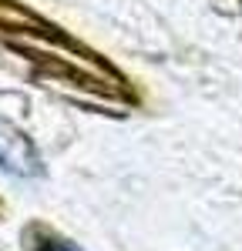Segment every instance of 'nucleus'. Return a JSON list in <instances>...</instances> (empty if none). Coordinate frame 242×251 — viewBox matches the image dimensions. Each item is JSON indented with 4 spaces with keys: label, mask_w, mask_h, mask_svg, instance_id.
<instances>
[{
    "label": "nucleus",
    "mask_w": 242,
    "mask_h": 251,
    "mask_svg": "<svg viewBox=\"0 0 242 251\" xmlns=\"http://www.w3.org/2000/svg\"><path fill=\"white\" fill-rule=\"evenodd\" d=\"M0 168L10 174H20V177H37L44 171L37 148L27 141L24 131H17L3 117H0Z\"/></svg>",
    "instance_id": "nucleus-1"
},
{
    "label": "nucleus",
    "mask_w": 242,
    "mask_h": 251,
    "mask_svg": "<svg viewBox=\"0 0 242 251\" xmlns=\"http://www.w3.org/2000/svg\"><path fill=\"white\" fill-rule=\"evenodd\" d=\"M34 251H81V248H74L71 241H60V238H44L34 245Z\"/></svg>",
    "instance_id": "nucleus-2"
}]
</instances>
